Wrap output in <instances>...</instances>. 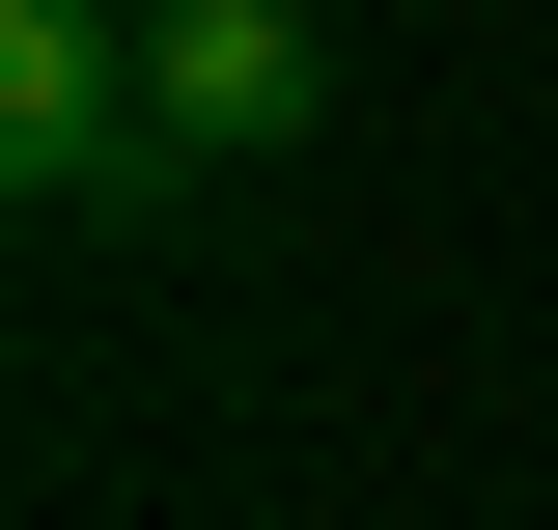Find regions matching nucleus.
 Here are the masks:
<instances>
[{
    "mask_svg": "<svg viewBox=\"0 0 558 530\" xmlns=\"http://www.w3.org/2000/svg\"><path fill=\"white\" fill-rule=\"evenodd\" d=\"M168 112H140V0H0V196H140Z\"/></svg>",
    "mask_w": 558,
    "mask_h": 530,
    "instance_id": "nucleus-1",
    "label": "nucleus"
},
{
    "mask_svg": "<svg viewBox=\"0 0 558 530\" xmlns=\"http://www.w3.org/2000/svg\"><path fill=\"white\" fill-rule=\"evenodd\" d=\"M140 112H168V168H279L336 112V57H307V0H140Z\"/></svg>",
    "mask_w": 558,
    "mask_h": 530,
    "instance_id": "nucleus-2",
    "label": "nucleus"
}]
</instances>
